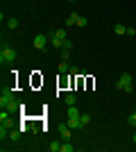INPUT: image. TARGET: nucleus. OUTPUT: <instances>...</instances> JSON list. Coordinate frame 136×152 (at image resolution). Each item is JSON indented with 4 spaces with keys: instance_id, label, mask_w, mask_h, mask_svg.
<instances>
[{
    "instance_id": "nucleus-7",
    "label": "nucleus",
    "mask_w": 136,
    "mask_h": 152,
    "mask_svg": "<svg viewBox=\"0 0 136 152\" xmlns=\"http://www.w3.org/2000/svg\"><path fill=\"white\" fill-rule=\"evenodd\" d=\"M66 114H68V118H79V116H82V114H79V109L75 107V104H71V107H68V111H66Z\"/></svg>"
},
{
    "instance_id": "nucleus-26",
    "label": "nucleus",
    "mask_w": 136,
    "mask_h": 152,
    "mask_svg": "<svg viewBox=\"0 0 136 152\" xmlns=\"http://www.w3.org/2000/svg\"><path fill=\"white\" fill-rule=\"evenodd\" d=\"M68 2H77V0H68Z\"/></svg>"
},
{
    "instance_id": "nucleus-19",
    "label": "nucleus",
    "mask_w": 136,
    "mask_h": 152,
    "mask_svg": "<svg viewBox=\"0 0 136 152\" xmlns=\"http://www.w3.org/2000/svg\"><path fill=\"white\" fill-rule=\"evenodd\" d=\"M86 25H89V18L79 16V18H77V27H86Z\"/></svg>"
},
{
    "instance_id": "nucleus-17",
    "label": "nucleus",
    "mask_w": 136,
    "mask_h": 152,
    "mask_svg": "<svg viewBox=\"0 0 136 152\" xmlns=\"http://www.w3.org/2000/svg\"><path fill=\"white\" fill-rule=\"evenodd\" d=\"M7 27H9V30H16V27H18V18H7Z\"/></svg>"
},
{
    "instance_id": "nucleus-23",
    "label": "nucleus",
    "mask_w": 136,
    "mask_h": 152,
    "mask_svg": "<svg viewBox=\"0 0 136 152\" xmlns=\"http://www.w3.org/2000/svg\"><path fill=\"white\" fill-rule=\"evenodd\" d=\"M68 57H71V52H68V50H61V59H66V61H68Z\"/></svg>"
},
{
    "instance_id": "nucleus-12",
    "label": "nucleus",
    "mask_w": 136,
    "mask_h": 152,
    "mask_svg": "<svg viewBox=\"0 0 136 152\" xmlns=\"http://www.w3.org/2000/svg\"><path fill=\"white\" fill-rule=\"evenodd\" d=\"M77 18H79V14H75L73 12L68 18H66V25H77Z\"/></svg>"
},
{
    "instance_id": "nucleus-10",
    "label": "nucleus",
    "mask_w": 136,
    "mask_h": 152,
    "mask_svg": "<svg viewBox=\"0 0 136 152\" xmlns=\"http://www.w3.org/2000/svg\"><path fill=\"white\" fill-rule=\"evenodd\" d=\"M64 102H66V104H68V107H71V104H75V102H77V95H75V93H66Z\"/></svg>"
},
{
    "instance_id": "nucleus-24",
    "label": "nucleus",
    "mask_w": 136,
    "mask_h": 152,
    "mask_svg": "<svg viewBox=\"0 0 136 152\" xmlns=\"http://www.w3.org/2000/svg\"><path fill=\"white\" fill-rule=\"evenodd\" d=\"M136 34V27H127V37H134Z\"/></svg>"
},
{
    "instance_id": "nucleus-8",
    "label": "nucleus",
    "mask_w": 136,
    "mask_h": 152,
    "mask_svg": "<svg viewBox=\"0 0 136 152\" xmlns=\"http://www.w3.org/2000/svg\"><path fill=\"white\" fill-rule=\"evenodd\" d=\"M66 125L71 127V129H82V123H79V118H68V123Z\"/></svg>"
},
{
    "instance_id": "nucleus-2",
    "label": "nucleus",
    "mask_w": 136,
    "mask_h": 152,
    "mask_svg": "<svg viewBox=\"0 0 136 152\" xmlns=\"http://www.w3.org/2000/svg\"><path fill=\"white\" fill-rule=\"evenodd\" d=\"M116 86L120 91H125V93H132V75H129V73H123V75L118 77Z\"/></svg>"
},
{
    "instance_id": "nucleus-27",
    "label": "nucleus",
    "mask_w": 136,
    "mask_h": 152,
    "mask_svg": "<svg viewBox=\"0 0 136 152\" xmlns=\"http://www.w3.org/2000/svg\"><path fill=\"white\" fill-rule=\"evenodd\" d=\"M134 111H136V109H134Z\"/></svg>"
},
{
    "instance_id": "nucleus-11",
    "label": "nucleus",
    "mask_w": 136,
    "mask_h": 152,
    "mask_svg": "<svg viewBox=\"0 0 136 152\" xmlns=\"http://www.w3.org/2000/svg\"><path fill=\"white\" fill-rule=\"evenodd\" d=\"M20 134H23V129H20V127H16V129H12V132H9V139H12V141H18Z\"/></svg>"
},
{
    "instance_id": "nucleus-16",
    "label": "nucleus",
    "mask_w": 136,
    "mask_h": 152,
    "mask_svg": "<svg viewBox=\"0 0 136 152\" xmlns=\"http://www.w3.org/2000/svg\"><path fill=\"white\" fill-rule=\"evenodd\" d=\"M79 123H82V127H89L91 116H89V114H82V116H79Z\"/></svg>"
},
{
    "instance_id": "nucleus-1",
    "label": "nucleus",
    "mask_w": 136,
    "mask_h": 152,
    "mask_svg": "<svg viewBox=\"0 0 136 152\" xmlns=\"http://www.w3.org/2000/svg\"><path fill=\"white\" fill-rule=\"evenodd\" d=\"M16 57H18L16 48L2 43V50H0V61H2V64H9V61H16Z\"/></svg>"
},
{
    "instance_id": "nucleus-15",
    "label": "nucleus",
    "mask_w": 136,
    "mask_h": 152,
    "mask_svg": "<svg viewBox=\"0 0 136 152\" xmlns=\"http://www.w3.org/2000/svg\"><path fill=\"white\" fill-rule=\"evenodd\" d=\"M48 150H50V152H59V150H61V143H59V141H52L50 145H48Z\"/></svg>"
},
{
    "instance_id": "nucleus-21",
    "label": "nucleus",
    "mask_w": 136,
    "mask_h": 152,
    "mask_svg": "<svg viewBox=\"0 0 136 152\" xmlns=\"http://www.w3.org/2000/svg\"><path fill=\"white\" fill-rule=\"evenodd\" d=\"M30 129H32L34 134H39V129H41V127H39V123H32V125H30Z\"/></svg>"
},
{
    "instance_id": "nucleus-4",
    "label": "nucleus",
    "mask_w": 136,
    "mask_h": 152,
    "mask_svg": "<svg viewBox=\"0 0 136 152\" xmlns=\"http://www.w3.org/2000/svg\"><path fill=\"white\" fill-rule=\"evenodd\" d=\"M48 41H50V39L45 37V34H39V37H34V48H36V50H43L45 45H48Z\"/></svg>"
},
{
    "instance_id": "nucleus-5",
    "label": "nucleus",
    "mask_w": 136,
    "mask_h": 152,
    "mask_svg": "<svg viewBox=\"0 0 136 152\" xmlns=\"http://www.w3.org/2000/svg\"><path fill=\"white\" fill-rule=\"evenodd\" d=\"M59 136H61V141H71V127L59 125Z\"/></svg>"
},
{
    "instance_id": "nucleus-3",
    "label": "nucleus",
    "mask_w": 136,
    "mask_h": 152,
    "mask_svg": "<svg viewBox=\"0 0 136 152\" xmlns=\"http://www.w3.org/2000/svg\"><path fill=\"white\" fill-rule=\"evenodd\" d=\"M14 100H16V95H14V91H12V89L2 91V98H0V107L5 109L7 104H9V102H14Z\"/></svg>"
},
{
    "instance_id": "nucleus-9",
    "label": "nucleus",
    "mask_w": 136,
    "mask_h": 152,
    "mask_svg": "<svg viewBox=\"0 0 136 152\" xmlns=\"http://www.w3.org/2000/svg\"><path fill=\"white\" fill-rule=\"evenodd\" d=\"M59 73H61V75H64V73H71V66H68V61H66V59H61V61H59Z\"/></svg>"
},
{
    "instance_id": "nucleus-14",
    "label": "nucleus",
    "mask_w": 136,
    "mask_h": 152,
    "mask_svg": "<svg viewBox=\"0 0 136 152\" xmlns=\"http://www.w3.org/2000/svg\"><path fill=\"white\" fill-rule=\"evenodd\" d=\"M75 150V145H73L71 141H64V143H61V152H73Z\"/></svg>"
},
{
    "instance_id": "nucleus-13",
    "label": "nucleus",
    "mask_w": 136,
    "mask_h": 152,
    "mask_svg": "<svg viewBox=\"0 0 136 152\" xmlns=\"http://www.w3.org/2000/svg\"><path fill=\"white\" fill-rule=\"evenodd\" d=\"M113 32H116L118 37H123V34H127V27H125V25H123V23H118V25H116V27H113Z\"/></svg>"
},
{
    "instance_id": "nucleus-20",
    "label": "nucleus",
    "mask_w": 136,
    "mask_h": 152,
    "mask_svg": "<svg viewBox=\"0 0 136 152\" xmlns=\"http://www.w3.org/2000/svg\"><path fill=\"white\" fill-rule=\"evenodd\" d=\"M127 123H129L132 127H136V111H134V114H129V118H127Z\"/></svg>"
},
{
    "instance_id": "nucleus-25",
    "label": "nucleus",
    "mask_w": 136,
    "mask_h": 152,
    "mask_svg": "<svg viewBox=\"0 0 136 152\" xmlns=\"http://www.w3.org/2000/svg\"><path fill=\"white\" fill-rule=\"evenodd\" d=\"M132 141H134V143H136V134H134V136H132Z\"/></svg>"
},
{
    "instance_id": "nucleus-6",
    "label": "nucleus",
    "mask_w": 136,
    "mask_h": 152,
    "mask_svg": "<svg viewBox=\"0 0 136 152\" xmlns=\"http://www.w3.org/2000/svg\"><path fill=\"white\" fill-rule=\"evenodd\" d=\"M64 41H66V39L57 37V34H55V32H52V34H50V43L55 45V48H57V50H59V48H61V45H64Z\"/></svg>"
},
{
    "instance_id": "nucleus-18",
    "label": "nucleus",
    "mask_w": 136,
    "mask_h": 152,
    "mask_svg": "<svg viewBox=\"0 0 136 152\" xmlns=\"http://www.w3.org/2000/svg\"><path fill=\"white\" fill-rule=\"evenodd\" d=\"M61 50H68V52L73 50V41H71V39H66V41H64V45H61Z\"/></svg>"
},
{
    "instance_id": "nucleus-22",
    "label": "nucleus",
    "mask_w": 136,
    "mask_h": 152,
    "mask_svg": "<svg viewBox=\"0 0 136 152\" xmlns=\"http://www.w3.org/2000/svg\"><path fill=\"white\" fill-rule=\"evenodd\" d=\"M55 34H57V37H61V39H66V30H55Z\"/></svg>"
}]
</instances>
